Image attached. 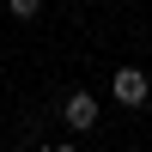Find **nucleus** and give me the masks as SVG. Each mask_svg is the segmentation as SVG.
<instances>
[{"mask_svg": "<svg viewBox=\"0 0 152 152\" xmlns=\"http://www.w3.org/2000/svg\"><path fill=\"white\" fill-rule=\"evenodd\" d=\"M37 12H43V0H6V18H18V24H31Z\"/></svg>", "mask_w": 152, "mask_h": 152, "instance_id": "obj_3", "label": "nucleus"}, {"mask_svg": "<svg viewBox=\"0 0 152 152\" xmlns=\"http://www.w3.org/2000/svg\"><path fill=\"white\" fill-rule=\"evenodd\" d=\"M61 116H67V128H73V134L97 128V97H91V91H67V104H61Z\"/></svg>", "mask_w": 152, "mask_h": 152, "instance_id": "obj_2", "label": "nucleus"}, {"mask_svg": "<svg viewBox=\"0 0 152 152\" xmlns=\"http://www.w3.org/2000/svg\"><path fill=\"white\" fill-rule=\"evenodd\" d=\"M110 91H116V104H128V110H140L146 97H152V79L140 67H116V79H110Z\"/></svg>", "mask_w": 152, "mask_h": 152, "instance_id": "obj_1", "label": "nucleus"}]
</instances>
